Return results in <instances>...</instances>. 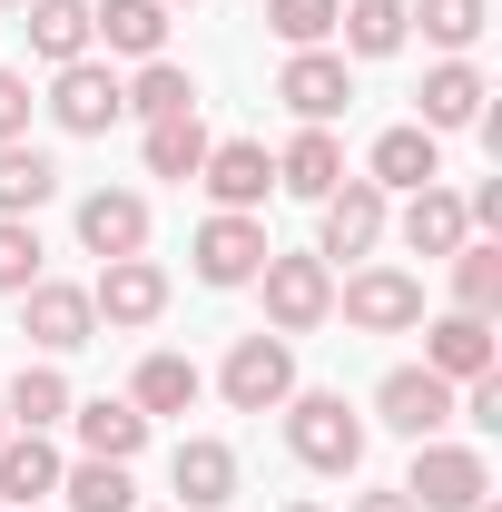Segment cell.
Listing matches in <instances>:
<instances>
[{"label": "cell", "instance_id": "37", "mask_svg": "<svg viewBox=\"0 0 502 512\" xmlns=\"http://www.w3.org/2000/svg\"><path fill=\"white\" fill-rule=\"evenodd\" d=\"M355 512H414V503H404V483H384V493H355Z\"/></svg>", "mask_w": 502, "mask_h": 512}, {"label": "cell", "instance_id": "8", "mask_svg": "<svg viewBox=\"0 0 502 512\" xmlns=\"http://www.w3.org/2000/svg\"><path fill=\"white\" fill-rule=\"evenodd\" d=\"M20 335H30L40 355H79V345L99 335V306H89V286H60V276L20 286Z\"/></svg>", "mask_w": 502, "mask_h": 512}, {"label": "cell", "instance_id": "3", "mask_svg": "<svg viewBox=\"0 0 502 512\" xmlns=\"http://www.w3.org/2000/svg\"><path fill=\"white\" fill-rule=\"evenodd\" d=\"M217 394H227L237 414H276V404L296 394V335H237L227 365H217Z\"/></svg>", "mask_w": 502, "mask_h": 512}, {"label": "cell", "instance_id": "9", "mask_svg": "<svg viewBox=\"0 0 502 512\" xmlns=\"http://www.w3.org/2000/svg\"><path fill=\"white\" fill-rule=\"evenodd\" d=\"M89 306H99V325H119V335L158 325V316H168V266H148V256H109L99 286H89Z\"/></svg>", "mask_w": 502, "mask_h": 512}, {"label": "cell", "instance_id": "34", "mask_svg": "<svg viewBox=\"0 0 502 512\" xmlns=\"http://www.w3.org/2000/svg\"><path fill=\"white\" fill-rule=\"evenodd\" d=\"M335 10H345V0H266V30H276L286 50H325V40H335Z\"/></svg>", "mask_w": 502, "mask_h": 512}, {"label": "cell", "instance_id": "23", "mask_svg": "<svg viewBox=\"0 0 502 512\" xmlns=\"http://www.w3.org/2000/svg\"><path fill=\"white\" fill-rule=\"evenodd\" d=\"M20 30H30V60H50V69H69V60L99 50V40H89V0H30Z\"/></svg>", "mask_w": 502, "mask_h": 512}, {"label": "cell", "instance_id": "5", "mask_svg": "<svg viewBox=\"0 0 502 512\" xmlns=\"http://www.w3.org/2000/svg\"><path fill=\"white\" fill-rule=\"evenodd\" d=\"M335 316L355 325V335H414L424 325V286L404 266H365V276L335 286Z\"/></svg>", "mask_w": 502, "mask_h": 512}, {"label": "cell", "instance_id": "19", "mask_svg": "<svg viewBox=\"0 0 502 512\" xmlns=\"http://www.w3.org/2000/svg\"><path fill=\"white\" fill-rule=\"evenodd\" d=\"M60 444H50V434H20V424H10V434H0V512L10 503H50V493H60Z\"/></svg>", "mask_w": 502, "mask_h": 512}, {"label": "cell", "instance_id": "21", "mask_svg": "<svg viewBox=\"0 0 502 512\" xmlns=\"http://www.w3.org/2000/svg\"><path fill=\"white\" fill-rule=\"evenodd\" d=\"M384 227H404V247H414V256H453L463 237H473L463 197L443 188V178H434V188H414V197H404V217H384Z\"/></svg>", "mask_w": 502, "mask_h": 512}, {"label": "cell", "instance_id": "28", "mask_svg": "<svg viewBox=\"0 0 502 512\" xmlns=\"http://www.w3.org/2000/svg\"><path fill=\"white\" fill-rule=\"evenodd\" d=\"M50 197H60V168H50V148L10 138V148H0V217H40Z\"/></svg>", "mask_w": 502, "mask_h": 512}, {"label": "cell", "instance_id": "13", "mask_svg": "<svg viewBox=\"0 0 502 512\" xmlns=\"http://www.w3.org/2000/svg\"><path fill=\"white\" fill-rule=\"evenodd\" d=\"M315 207H325L315 256H375L384 247V188L375 178H335V197H315Z\"/></svg>", "mask_w": 502, "mask_h": 512}, {"label": "cell", "instance_id": "15", "mask_svg": "<svg viewBox=\"0 0 502 512\" xmlns=\"http://www.w3.org/2000/svg\"><path fill=\"white\" fill-rule=\"evenodd\" d=\"M168 483H178V512H227L237 503V444L188 434V444L168 453Z\"/></svg>", "mask_w": 502, "mask_h": 512}, {"label": "cell", "instance_id": "41", "mask_svg": "<svg viewBox=\"0 0 502 512\" xmlns=\"http://www.w3.org/2000/svg\"><path fill=\"white\" fill-rule=\"evenodd\" d=\"M0 434H10V414H0Z\"/></svg>", "mask_w": 502, "mask_h": 512}, {"label": "cell", "instance_id": "30", "mask_svg": "<svg viewBox=\"0 0 502 512\" xmlns=\"http://www.w3.org/2000/svg\"><path fill=\"white\" fill-rule=\"evenodd\" d=\"M443 266H453V306L463 316H502V237H463Z\"/></svg>", "mask_w": 502, "mask_h": 512}, {"label": "cell", "instance_id": "27", "mask_svg": "<svg viewBox=\"0 0 502 512\" xmlns=\"http://www.w3.org/2000/svg\"><path fill=\"white\" fill-rule=\"evenodd\" d=\"M335 40H345L355 60H394V50L414 40V20H404V0H345V10H335Z\"/></svg>", "mask_w": 502, "mask_h": 512}, {"label": "cell", "instance_id": "12", "mask_svg": "<svg viewBox=\"0 0 502 512\" xmlns=\"http://www.w3.org/2000/svg\"><path fill=\"white\" fill-rule=\"evenodd\" d=\"M188 256H197V286H256V266H266V227L217 207V217L197 227V247H188Z\"/></svg>", "mask_w": 502, "mask_h": 512}, {"label": "cell", "instance_id": "17", "mask_svg": "<svg viewBox=\"0 0 502 512\" xmlns=\"http://www.w3.org/2000/svg\"><path fill=\"white\" fill-rule=\"evenodd\" d=\"M424 365H434L443 384H473V375H493V316H434L424 325Z\"/></svg>", "mask_w": 502, "mask_h": 512}, {"label": "cell", "instance_id": "7", "mask_svg": "<svg viewBox=\"0 0 502 512\" xmlns=\"http://www.w3.org/2000/svg\"><path fill=\"white\" fill-rule=\"evenodd\" d=\"M50 119H60L69 138H109V128L128 119L119 69H109V60H69V69H50Z\"/></svg>", "mask_w": 502, "mask_h": 512}, {"label": "cell", "instance_id": "18", "mask_svg": "<svg viewBox=\"0 0 502 512\" xmlns=\"http://www.w3.org/2000/svg\"><path fill=\"white\" fill-rule=\"evenodd\" d=\"M89 40L119 60H168V0H89Z\"/></svg>", "mask_w": 502, "mask_h": 512}, {"label": "cell", "instance_id": "36", "mask_svg": "<svg viewBox=\"0 0 502 512\" xmlns=\"http://www.w3.org/2000/svg\"><path fill=\"white\" fill-rule=\"evenodd\" d=\"M30 109H40V99H30V79H20V69H0V148H10V138H30Z\"/></svg>", "mask_w": 502, "mask_h": 512}, {"label": "cell", "instance_id": "24", "mask_svg": "<svg viewBox=\"0 0 502 512\" xmlns=\"http://www.w3.org/2000/svg\"><path fill=\"white\" fill-rule=\"evenodd\" d=\"M69 404H79V394H69V375L50 365V355H40V365H20V375H10V394H0V414H10L20 434H50V424H69Z\"/></svg>", "mask_w": 502, "mask_h": 512}, {"label": "cell", "instance_id": "14", "mask_svg": "<svg viewBox=\"0 0 502 512\" xmlns=\"http://www.w3.org/2000/svg\"><path fill=\"white\" fill-rule=\"evenodd\" d=\"M79 247L99 256V266L109 256H148V197L138 188H89L79 197Z\"/></svg>", "mask_w": 502, "mask_h": 512}, {"label": "cell", "instance_id": "11", "mask_svg": "<svg viewBox=\"0 0 502 512\" xmlns=\"http://www.w3.org/2000/svg\"><path fill=\"white\" fill-rule=\"evenodd\" d=\"M197 188L217 197L227 217H256L266 188H276V158H266L256 138H217V148H207V168H197Z\"/></svg>", "mask_w": 502, "mask_h": 512}, {"label": "cell", "instance_id": "4", "mask_svg": "<svg viewBox=\"0 0 502 512\" xmlns=\"http://www.w3.org/2000/svg\"><path fill=\"white\" fill-rule=\"evenodd\" d=\"M483 493H493V463L473 444H443V434L414 444V473H404V503L414 512H473Z\"/></svg>", "mask_w": 502, "mask_h": 512}, {"label": "cell", "instance_id": "39", "mask_svg": "<svg viewBox=\"0 0 502 512\" xmlns=\"http://www.w3.org/2000/svg\"><path fill=\"white\" fill-rule=\"evenodd\" d=\"M0 10H30V0H0Z\"/></svg>", "mask_w": 502, "mask_h": 512}, {"label": "cell", "instance_id": "26", "mask_svg": "<svg viewBox=\"0 0 502 512\" xmlns=\"http://www.w3.org/2000/svg\"><path fill=\"white\" fill-rule=\"evenodd\" d=\"M335 178H345L335 128H296V138H286V158H276V188H286V197H335Z\"/></svg>", "mask_w": 502, "mask_h": 512}, {"label": "cell", "instance_id": "22", "mask_svg": "<svg viewBox=\"0 0 502 512\" xmlns=\"http://www.w3.org/2000/svg\"><path fill=\"white\" fill-rule=\"evenodd\" d=\"M483 69L473 60H443V69H424V119L414 128H434V138H453V128H483Z\"/></svg>", "mask_w": 502, "mask_h": 512}, {"label": "cell", "instance_id": "33", "mask_svg": "<svg viewBox=\"0 0 502 512\" xmlns=\"http://www.w3.org/2000/svg\"><path fill=\"white\" fill-rule=\"evenodd\" d=\"M404 20H424V40H434L443 60H463V50L483 40V20H493V0H404Z\"/></svg>", "mask_w": 502, "mask_h": 512}, {"label": "cell", "instance_id": "40", "mask_svg": "<svg viewBox=\"0 0 502 512\" xmlns=\"http://www.w3.org/2000/svg\"><path fill=\"white\" fill-rule=\"evenodd\" d=\"M168 10H197V0H168Z\"/></svg>", "mask_w": 502, "mask_h": 512}, {"label": "cell", "instance_id": "1", "mask_svg": "<svg viewBox=\"0 0 502 512\" xmlns=\"http://www.w3.org/2000/svg\"><path fill=\"white\" fill-rule=\"evenodd\" d=\"M276 414H286V453H296L306 473H355V463H365V414H355L345 394H306V384H296Z\"/></svg>", "mask_w": 502, "mask_h": 512}, {"label": "cell", "instance_id": "32", "mask_svg": "<svg viewBox=\"0 0 502 512\" xmlns=\"http://www.w3.org/2000/svg\"><path fill=\"white\" fill-rule=\"evenodd\" d=\"M119 99L138 109V119H188V109H197V79L178 60H138V79H119Z\"/></svg>", "mask_w": 502, "mask_h": 512}, {"label": "cell", "instance_id": "25", "mask_svg": "<svg viewBox=\"0 0 502 512\" xmlns=\"http://www.w3.org/2000/svg\"><path fill=\"white\" fill-rule=\"evenodd\" d=\"M207 148H217V138H207V119H148L138 128V158H148V178H178V188H188L197 168H207Z\"/></svg>", "mask_w": 502, "mask_h": 512}, {"label": "cell", "instance_id": "10", "mask_svg": "<svg viewBox=\"0 0 502 512\" xmlns=\"http://www.w3.org/2000/svg\"><path fill=\"white\" fill-rule=\"evenodd\" d=\"M276 99H286L306 128H335V119H345V99H355L345 50H286V69H276Z\"/></svg>", "mask_w": 502, "mask_h": 512}, {"label": "cell", "instance_id": "31", "mask_svg": "<svg viewBox=\"0 0 502 512\" xmlns=\"http://www.w3.org/2000/svg\"><path fill=\"white\" fill-rule=\"evenodd\" d=\"M60 503H69V512H138V483H128V463L79 453V463L60 473Z\"/></svg>", "mask_w": 502, "mask_h": 512}, {"label": "cell", "instance_id": "2", "mask_svg": "<svg viewBox=\"0 0 502 512\" xmlns=\"http://www.w3.org/2000/svg\"><path fill=\"white\" fill-rule=\"evenodd\" d=\"M256 296H266V335H315V325L335 316V276H325V256H286V247H266V266H256Z\"/></svg>", "mask_w": 502, "mask_h": 512}, {"label": "cell", "instance_id": "16", "mask_svg": "<svg viewBox=\"0 0 502 512\" xmlns=\"http://www.w3.org/2000/svg\"><path fill=\"white\" fill-rule=\"evenodd\" d=\"M365 178H375L384 197L434 188V178H443V138H434V128H414V119H404V128H384V138H375V158H365Z\"/></svg>", "mask_w": 502, "mask_h": 512}, {"label": "cell", "instance_id": "6", "mask_svg": "<svg viewBox=\"0 0 502 512\" xmlns=\"http://www.w3.org/2000/svg\"><path fill=\"white\" fill-rule=\"evenodd\" d=\"M375 424L404 434V444H434L443 424H453V384H443L434 365H394V375L375 384Z\"/></svg>", "mask_w": 502, "mask_h": 512}, {"label": "cell", "instance_id": "35", "mask_svg": "<svg viewBox=\"0 0 502 512\" xmlns=\"http://www.w3.org/2000/svg\"><path fill=\"white\" fill-rule=\"evenodd\" d=\"M40 286V227L30 217H0V296Z\"/></svg>", "mask_w": 502, "mask_h": 512}, {"label": "cell", "instance_id": "38", "mask_svg": "<svg viewBox=\"0 0 502 512\" xmlns=\"http://www.w3.org/2000/svg\"><path fill=\"white\" fill-rule=\"evenodd\" d=\"M286 512H325V503H286Z\"/></svg>", "mask_w": 502, "mask_h": 512}, {"label": "cell", "instance_id": "29", "mask_svg": "<svg viewBox=\"0 0 502 512\" xmlns=\"http://www.w3.org/2000/svg\"><path fill=\"white\" fill-rule=\"evenodd\" d=\"M197 394H207V375H197L188 355H148V365L128 375V404H138L148 424H158V414H188Z\"/></svg>", "mask_w": 502, "mask_h": 512}, {"label": "cell", "instance_id": "20", "mask_svg": "<svg viewBox=\"0 0 502 512\" xmlns=\"http://www.w3.org/2000/svg\"><path fill=\"white\" fill-rule=\"evenodd\" d=\"M69 424H79V453H99V463H138L148 453V414L138 404H109V394H89V404H69Z\"/></svg>", "mask_w": 502, "mask_h": 512}]
</instances>
